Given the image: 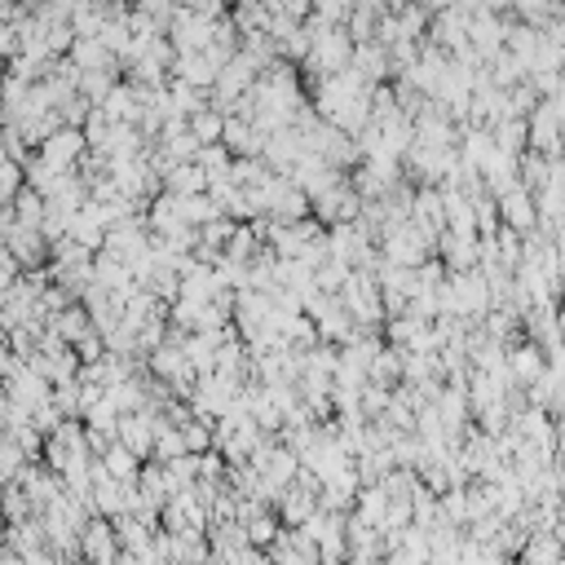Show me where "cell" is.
<instances>
[{
	"mask_svg": "<svg viewBox=\"0 0 565 565\" xmlns=\"http://www.w3.org/2000/svg\"><path fill=\"white\" fill-rule=\"evenodd\" d=\"M67 54H71V62H75L80 71H110V62H116V54H110L97 36H75Z\"/></svg>",
	"mask_w": 565,
	"mask_h": 565,
	"instance_id": "6da1fadb",
	"label": "cell"
},
{
	"mask_svg": "<svg viewBox=\"0 0 565 565\" xmlns=\"http://www.w3.org/2000/svg\"><path fill=\"white\" fill-rule=\"evenodd\" d=\"M499 208H504V216H508L513 231H530V225H534V203H530L526 186H508V190L499 195Z\"/></svg>",
	"mask_w": 565,
	"mask_h": 565,
	"instance_id": "7a4b0ae2",
	"label": "cell"
},
{
	"mask_svg": "<svg viewBox=\"0 0 565 565\" xmlns=\"http://www.w3.org/2000/svg\"><path fill=\"white\" fill-rule=\"evenodd\" d=\"M513 5H517L521 23H530V27H539V32L561 19V0H513Z\"/></svg>",
	"mask_w": 565,
	"mask_h": 565,
	"instance_id": "3957f363",
	"label": "cell"
},
{
	"mask_svg": "<svg viewBox=\"0 0 565 565\" xmlns=\"http://www.w3.org/2000/svg\"><path fill=\"white\" fill-rule=\"evenodd\" d=\"M221 133L231 138V146H235V151H257V133H252L248 125H239V120H235V125H225Z\"/></svg>",
	"mask_w": 565,
	"mask_h": 565,
	"instance_id": "277c9868",
	"label": "cell"
},
{
	"mask_svg": "<svg viewBox=\"0 0 565 565\" xmlns=\"http://www.w3.org/2000/svg\"><path fill=\"white\" fill-rule=\"evenodd\" d=\"M513 367H517V376H521V380H534V376L543 372V363H539V350H517Z\"/></svg>",
	"mask_w": 565,
	"mask_h": 565,
	"instance_id": "5b68a950",
	"label": "cell"
},
{
	"mask_svg": "<svg viewBox=\"0 0 565 565\" xmlns=\"http://www.w3.org/2000/svg\"><path fill=\"white\" fill-rule=\"evenodd\" d=\"M190 120H195V138H216V133L225 129V125H221V120L212 116V110H203V106L195 110V116H190Z\"/></svg>",
	"mask_w": 565,
	"mask_h": 565,
	"instance_id": "8992f818",
	"label": "cell"
},
{
	"mask_svg": "<svg viewBox=\"0 0 565 565\" xmlns=\"http://www.w3.org/2000/svg\"><path fill=\"white\" fill-rule=\"evenodd\" d=\"M75 151H80V138H75V133H71V138L62 133V138H54V142H49V160H58V164H67Z\"/></svg>",
	"mask_w": 565,
	"mask_h": 565,
	"instance_id": "52a82bcc",
	"label": "cell"
},
{
	"mask_svg": "<svg viewBox=\"0 0 565 565\" xmlns=\"http://www.w3.org/2000/svg\"><path fill=\"white\" fill-rule=\"evenodd\" d=\"M225 0H177V10H190V14H221Z\"/></svg>",
	"mask_w": 565,
	"mask_h": 565,
	"instance_id": "ba28073f",
	"label": "cell"
},
{
	"mask_svg": "<svg viewBox=\"0 0 565 565\" xmlns=\"http://www.w3.org/2000/svg\"><path fill=\"white\" fill-rule=\"evenodd\" d=\"M173 186H177V190H199V173H195V168H177V173H173Z\"/></svg>",
	"mask_w": 565,
	"mask_h": 565,
	"instance_id": "9c48e42d",
	"label": "cell"
}]
</instances>
